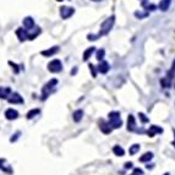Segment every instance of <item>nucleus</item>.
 Instances as JSON below:
<instances>
[{"label":"nucleus","mask_w":175,"mask_h":175,"mask_svg":"<svg viewBox=\"0 0 175 175\" xmlns=\"http://www.w3.org/2000/svg\"><path fill=\"white\" fill-rule=\"evenodd\" d=\"M114 22H115V16L108 17V18L100 25V31H99L98 34H88V41H95V39H98V38L102 37V36H107V34L111 31V28H113V26H114Z\"/></svg>","instance_id":"obj_1"},{"label":"nucleus","mask_w":175,"mask_h":175,"mask_svg":"<svg viewBox=\"0 0 175 175\" xmlns=\"http://www.w3.org/2000/svg\"><path fill=\"white\" fill-rule=\"evenodd\" d=\"M109 125L111 129H120L121 125H122V121H121V116H120V113L119 111H110L109 115Z\"/></svg>","instance_id":"obj_2"},{"label":"nucleus","mask_w":175,"mask_h":175,"mask_svg":"<svg viewBox=\"0 0 175 175\" xmlns=\"http://www.w3.org/2000/svg\"><path fill=\"white\" fill-rule=\"evenodd\" d=\"M56 85H58V80H56V79H53V80H50L48 84H45V85L43 86V88H42V97H41V99H42V100H45V99L50 95L53 88L55 87Z\"/></svg>","instance_id":"obj_3"},{"label":"nucleus","mask_w":175,"mask_h":175,"mask_svg":"<svg viewBox=\"0 0 175 175\" xmlns=\"http://www.w3.org/2000/svg\"><path fill=\"white\" fill-rule=\"evenodd\" d=\"M48 70L52 72V74H58L63 70V64L59 59H54L52 60L49 64H48Z\"/></svg>","instance_id":"obj_4"},{"label":"nucleus","mask_w":175,"mask_h":175,"mask_svg":"<svg viewBox=\"0 0 175 175\" xmlns=\"http://www.w3.org/2000/svg\"><path fill=\"white\" fill-rule=\"evenodd\" d=\"M74 14H75V9L74 7H70V6H61L60 7V16L64 20L70 18Z\"/></svg>","instance_id":"obj_5"},{"label":"nucleus","mask_w":175,"mask_h":175,"mask_svg":"<svg viewBox=\"0 0 175 175\" xmlns=\"http://www.w3.org/2000/svg\"><path fill=\"white\" fill-rule=\"evenodd\" d=\"M7 102L10 103V104H22L25 100H23V98H22V95H20L18 93H11L10 94V97L7 98Z\"/></svg>","instance_id":"obj_6"},{"label":"nucleus","mask_w":175,"mask_h":175,"mask_svg":"<svg viewBox=\"0 0 175 175\" xmlns=\"http://www.w3.org/2000/svg\"><path fill=\"white\" fill-rule=\"evenodd\" d=\"M22 23H23V28H25L26 31H28V29H34V28H36L34 20H33L31 16L25 17V18H23V21H22Z\"/></svg>","instance_id":"obj_7"},{"label":"nucleus","mask_w":175,"mask_h":175,"mask_svg":"<svg viewBox=\"0 0 175 175\" xmlns=\"http://www.w3.org/2000/svg\"><path fill=\"white\" fill-rule=\"evenodd\" d=\"M5 118L7 120H16L18 118V111L16 109H12V108H9L6 109L5 111Z\"/></svg>","instance_id":"obj_8"},{"label":"nucleus","mask_w":175,"mask_h":175,"mask_svg":"<svg viewBox=\"0 0 175 175\" xmlns=\"http://www.w3.org/2000/svg\"><path fill=\"white\" fill-rule=\"evenodd\" d=\"M16 36H17V38H18L20 42H25L27 39V37H28V32L25 28L20 27V28L16 29Z\"/></svg>","instance_id":"obj_9"},{"label":"nucleus","mask_w":175,"mask_h":175,"mask_svg":"<svg viewBox=\"0 0 175 175\" xmlns=\"http://www.w3.org/2000/svg\"><path fill=\"white\" fill-rule=\"evenodd\" d=\"M99 129H100V131H102L103 134H105V135H108V134H110V132L113 131V129L110 127V125H109L108 122H105L104 120H99Z\"/></svg>","instance_id":"obj_10"},{"label":"nucleus","mask_w":175,"mask_h":175,"mask_svg":"<svg viewBox=\"0 0 175 175\" xmlns=\"http://www.w3.org/2000/svg\"><path fill=\"white\" fill-rule=\"evenodd\" d=\"M158 134H163V129L159 127V126H157V125H151L150 130H148V136L153 137L154 135H158Z\"/></svg>","instance_id":"obj_11"},{"label":"nucleus","mask_w":175,"mask_h":175,"mask_svg":"<svg viewBox=\"0 0 175 175\" xmlns=\"http://www.w3.org/2000/svg\"><path fill=\"white\" fill-rule=\"evenodd\" d=\"M59 52V47L58 45H55V47H52V48H49V49H47V50H43L41 54L43 55V56H53V55H55L56 53Z\"/></svg>","instance_id":"obj_12"},{"label":"nucleus","mask_w":175,"mask_h":175,"mask_svg":"<svg viewBox=\"0 0 175 175\" xmlns=\"http://www.w3.org/2000/svg\"><path fill=\"white\" fill-rule=\"evenodd\" d=\"M127 130L129 131H136V132H138L137 129H136V122H135L134 115H129V118H127Z\"/></svg>","instance_id":"obj_13"},{"label":"nucleus","mask_w":175,"mask_h":175,"mask_svg":"<svg viewBox=\"0 0 175 175\" xmlns=\"http://www.w3.org/2000/svg\"><path fill=\"white\" fill-rule=\"evenodd\" d=\"M109 69H110V66H109V64L107 61H100L99 65H98V68H97V70L100 74H107L109 71Z\"/></svg>","instance_id":"obj_14"},{"label":"nucleus","mask_w":175,"mask_h":175,"mask_svg":"<svg viewBox=\"0 0 175 175\" xmlns=\"http://www.w3.org/2000/svg\"><path fill=\"white\" fill-rule=\"evenodd\" d=\"M11 94L10 87H0V99H7Z\"/></svg>","instance_id":"obj_15"},{"label":"nucleus","mask_w":175,"mask_h":175,"mask_svg":"<svg viewBox=\"0 0 175 175\" xmlns=\"http://www.w3.org/2000/svg\"><path fill=\"white\" fill-rule=\"evenodd\" d=\"M82 118H84V110L77 109V110H75V111H74V114H72V119H74V121H75V122H80V121L82 120Z\"/></svg>","instance_id":"obj_16"},{"label":"nucleus","mask_w":175,"mask_h":175,"mask_svg":"<svg viewBox=\"0 0 175 175\" xmlns=\"http://www.w3.org/2000/svg\"><path fill=\"white\" fill-rule=\"evenodd\" d=\"M95 52V48L94 47H89V48H87L85 52H84V61H87L88 59L92 56V54Z\"/></svg>","instance_id":"obj_17"},{"label":"nucleus","mask_w":175,"mask_h":175,"mask_svg":"<svg viewBox=\"0 0 175 175\" xmlns=\"http://www.w3.org/2000/svg\"><path fill=\"white\" fill-rule=\"evenodd\" d=\"M113 152H114V154H115V156H118V157H122V156L125 154L124 148H122V147H120L119 145H115V146L113 147Z\"/></svg>","instance_id":"obj_18"},{"label":"nucleus","mask_w":175,"mask_h":175,"mask_svg":"<svg viewBox=\"0 0 175 175\" xmlns=\"http://www.w3.org/2000/svg\"><path fill=\"white\" fill-rule=\"evenodd\" d=\"M170 4H172V0H161L159 2V9L162 11H167L169 7H170Z\"/></svg>","instance_id":"obj_19"},{"label":"nucleus","mask_w":175,"mask_h":175,"mask_svg":"<svg viewBox=\"0 0 175 175\" xmlns=\"http://www.w3.org/2000/svg\"><path fill=\"white\" fill-rule=\"evenodd\" d=\"M39 114H41V109H32V110H29V111L27 113L26 118H27L28 120H31V119H33L34 116H37V115H39Z\"/></svg>","instance_id":"obj_20"},{"label":"nucleus","mask_w":175,"mask_h":175,"mask_svg":"<svg viewBox=\"0 0 175 175\" xmlns=\"http://www.w3.org/2000/svg\"><path fill=\"white\" fill-rule=\"evenodd\" d=\"M152 158H153V153H152V152H147V153H145L143 156L140 157V162L146 163V162H150Z\"/></svg>","instance_id":"obj_21"},{"label":"nucleus","mask_w":175,"mask_h":175,"mask_svg":"<svg viewBox=\"0 0 175 175\" xmlns=\"http://www.w3.org/2000/svg\"><path fill=\"white\" fill-rule=\"evenodd\" d=\"M135 16H136L137 18H146V17L150 16V14H148V11H136V12H135Z\"/></svg>","instance_id":"obj_22"},{"label":"nucleus","mask_w":175,"mask_h":175,"mask_svg":"<svg viewBox=\"0 0 175 175\" xmlns=\"http://www.w3.org/2000/svg\"><path fill=\"white\" fill-rule=\"evenodd\" d=\"M138 151H140V145L135 143V145H132V146L130 147V150H129V153H130L131 156H134V154H136Z\"/></svg>","instance_id":"obj_23"},{"label":"nucleus","mask_w":175,"mask_h":175,"mask_svg":"<svg viewBox=\"0 0 175 175\" xmlns=\"http://www.w3.org/2000/svg\"><path fill=\"white\" fill-rule=\"evenodd\" d=\"M41 32H42V29H41V28H36V32H34V33H28V37H27V39H28V41H32V39H34V38H36V37H37V36H38Z\"/></svg>","instance_id":"obj_24"},{"label":"nucleus","mask_w":175,"mask_h":175,"mask_svg":"<svg viewBox=\"0 0 175 175\" xmlns=\"http://www.w3.org/2000/svg\"><path fill=\"white\" fill-rule=\"evenodd\" d=\"M104 55H105V50H104V49H99V50L97 52L95 58H97V60H98V61H102V60H103V58H104Z\"/></svg>","instance_id":"obj_25"},{"label":"nucleus","mask_w":175,"mask_h":175,"mask_svg":"<svg viewBox=\"0 0 175 175\" xmlns=\"http://www.w3.org/2000/svg\"><path fill=\"white\" fill-rule=\"evenodd\" d=\"M174 72H175V60L173 61L172 70H170V71H168V79H173V77H174Z\"/></svg>","instance_id":"obj_26"},{"label":"nucleus","mask_w":175,"mask_h":175,"mask_svg":"<svg viewBox=\"0 0 175 175\" xmlns=\"http://www.w3.org/2000/svg\"><path fill=\"white\" fill-rule=\"evenodd\" d=\"M88 66H89V71L92 72V76H93V77H97V70H95V66L92 65V64H89Z\"/></svg>","instance_id":"obj_27"},{"label":"nucleus","mask_w":175,"mask_h":175,"mask_svg":"<svg viewBox=\"0 0 175 175\" xmlns=\"http://www.w3.org/2000/svg\"><path fill=\"white\" fill-rule=\"evenodd\" d=\"M9 65H11V68L14 69V72H15V74H18V72H20V69L17 68V65H16L15 63H12V61H9Z\"/></svg>","instance_id":"obj_28"},{"label":"nucleus","mask_w":175,"mask_h":175,"mask_svg":"<svg viewBox=\"0 0 175 175\" xmlns=\"http://www.w3.org/2000/svg\"><path fill=\"white\" fill-rule=\"evenodd\" d=\"M130 175H143V170L140 169V168H136V169H134L132 174H130Z\"/></svg>","instance_id":"obj_29"},{"label":"nucleus","mask_w":175,"mask_h":175,"mask_svg":"<svg viewBox=\"0 0 175 175\" xmlns=\"http://www.w3.org/2000/svg\"><path fill=\"white\" fill-rule=\"evenodd\" d=\"M138 115H140V118H141L142 122H148V121H150V120H148V119H147V118L145 116V114H143V113H140Z\"/></svg>","instance_id":"obj_30"},{"label":"nucleus","mask_w":175,"mask_h":175,"mask_svg":"<svg viewBox=\"0 0 175 175\" xmlns=\"http://www.w3.org/2000/svg\"><path fill=\"white\" fill-rule=\"evenodd\" d=\"M20 135H21V132H20V131H17V132L15 134V136L10 138V141H11V142H15V141H16V140L18 138V136H20Z\"/></svg>","instance_id":"obj_31"},{"label":"nucleus","mask_w":175,"mask_h":175,"mask_svg":"<svg viewBox=\"0 0 175 175\" xmlns=\"http://www.w3.org/2000/svg\"><path fill=\"white\" fill-rule=\"evenodd\" d=\"M147 10H151V11H153V10H156V5H153V4H150L147 7H146Z\"/></svg>","instance_id":"obj_32"},{"label":"nucleus","mask_w":175,"mask_h":175,"mask_svg":"<svg viewBox=\"0 0 175 175\" xmlns=\"http://www.w3.org/2000/svg\"><path fill=\"white\" fill-rule=\"evenodd\" d=\"M125 168H126V169L132 168V163H131V162H126V163H125Z\"/></svg>","instance_id":"obj_33"},{"label":"nucleus","mask_w":175,"mask_h":175,"mask_svg":"<svg viewBox=\"0 0 175 175\" xmlns=\"http://www.w3.org/2000/svg\"><path fill=\"white\" fill-rule=\"evenodd\" d=\"M6 161L4 159V158H0V169H2L4 168V163H5Z\"/></svg>","instance_id":"obj_34"},{"label":"nucleus","mask_w":175,"mask_h":175,"mask_svg":"<svg viewBox=\"0 0 175 175\" xmlns=\"http://www.w3.org/2000/svg\"><path fill=\"white\" fill-rule=\"evenodd\" d=\"M76 71H77V68H75V69L72 70V72H71V75H75V74H76Z\"/></svg>","instance_id":"obj_35"},{"label":"nucleus","mask_w":175,"mask_h":175,"mask_svg":"<svg viewBox=\"0 0 175 175\" xmlns=\"http://www.w3.org/2000/svg\"><path fill=\"white\" fill-rule=\"evenodd\" d=\"M174 135H175V129H174ZM173 146L175 147V140H174V142H173Z\"/></svg>","instance_id":"obj_36"},{"label":"nucleus","mask_w":175,"mask_h":175,"mask_svg":"<svg viewBox=\"0 0 175 175\" xmlns=\"http://www.w3.org/2000/svg\"><path fill=\"white\" fill-rule=\"evenodd\" d=\"M92 1H102V0H92Z\"/></svg>","instance_id":"obj_37"},{"label":"nucleus","mask_w":175,"mask_h":175,"mask_svg":"<svg viewBox=\"0 0 175 175\" xmlns=\"http://www.w3.org/2000/svg\"><path fill=\"white\" fill-rule=\"evenodd\" d=\"M164 175H170V174H169V173H165V174H164Z\"/></svg>","instance_id":"obj_38"},{"label":"nucleus","mask_w":175,"mask_h":175,"mask_svg":"<svg viewBox=\"0 0 175 175\" xmlns=\"http://www.w3.org/2000/svg\"><path fill=\"white\" fill-rule=\"evenodd\" d=\"M56 1H63V0H56Z\"/></svg>","instance_id":"obj_39"}]
</instances>
